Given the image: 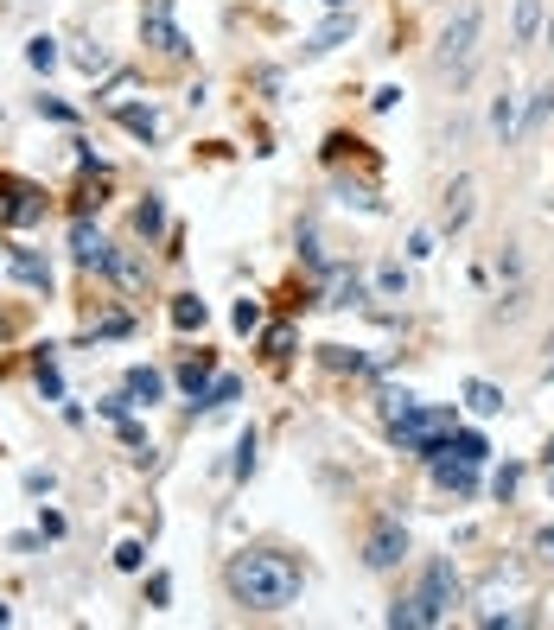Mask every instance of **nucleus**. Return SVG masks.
Returning <instances> with one entry per match:
<instances>
[{"label": "nucleus", "mask_w": 554, "mask_h": 630, "mask_svg": "<svg viewBox=\"0 0 554 630\" xmlns=\"http://www.w3.org/2000/svg\"><path fill=\"white\" fill-rule=\"evenodd\" d=\"M376 293H383V300H408V268L402 261H383V268H376V280H370Z\"/></svg>", "instance_id": "nucleus-20"}, {"label": "nucleus", "mask_w": 554, "mask_h": 630, "mask_svg": "<svg viewBox=\"0 0 554 630\" xmlns=\"http://www.w3.org/2000/svg\"><path fill=\"white\" fill-rule=\"evenodd\" d=\"M109 280H115L121 293H141V287H147V268H141V255H134V249H115V255H109Z\"/></svg>", "instance_id": "nucleus-13"}, {"label": "nucleus", "mask_w": 554, "mask_h": 630, "mask_svg": "<svg viewBox=\"0 0 554 630\" xmlns=\"http://www.w3.org/2000/svg\"><path fill=\"white\" fill-rule=\"evenodd\" d=\"M414 599H421V624H440L446 611H453V605L465 599V586H459L453 560H427V573H421V586H414Z\"/></svg>", "instance_id": "nucleus-4"}, {"label": "nucleus", "mask_w": 554, "mask_h": 630, "mask_svg": "<svg viewBox=\"0 0 554 630\" xmlns=\"http://www.w3.org/2000/svg\"><path fill=\"white\" fill-rule=\"evenodd\" d=\"M71 255H77V268L83 274H109V255H115V242L96 230L90 217L77 210V223H71Z\"/></svg>", "instance_id": "nucleus-7"}, {"label": "nucleus", "mask_w": 554, "mask_h": 630, "mask_svg": "<svg viewBox=\"0 0 554 630\" xmlns=\"http://www.w3.org/2000/svg\"><path fill=\"white\" fill-rule=\"evenodd\" d=\"M204 319H211V312H204L198 293H179V300H172V325L179 331H204Z\"/></svg>", "instance_id": "nucleus-22"}, {"label": "nucleus", "mask_w": 554, "mask_h": 630, "mask_svg": "<svg viewBox=\"0 0 554 630\" xmlns=\"http://www.w3.org/2000/svg\"><path fill=\"white\" fill-rule=\"evenodd\" d=\"M548 115H554V83H535V90H529V109H523V140L542 134Z\"/></svg>", "instance_id": "nucleus-16"}, {"label": "nucleus", "mask_w": 554, "mask_h": 630, "mask_svg": "<svg viewBox=\"0 0 554 630\" xmlns=\"http://www.w3.org/2000/svg\"><path fill=\"white\" fill-rule=\"evenodd\" d=\"M351 39H357V13H351V7H338L319 32H306L300 58H325V51H338V45H351Z\"/></svg>", "instance_id": "nucleus-9"}, {"label": "nucleus", "mask_w": 554, "mask_h": 630, "mask_svg": "<svg viewBox=\"0 0 554 630\" xmlns=\"http://www.w3.org/2000/svg\"><path fill=\"white\" fill-rule=\"evenodd\" d=\"M121 389H128L134 401H141V408H153V401L166 395V376H160V370H147V363H134V370H128V382H121Z\"/></svg>", "instance_id": "nucleus-14"}, {"label": "nucleus", "mask_w": 554, "mask_h": 630, "mask_svg": "<svg viewBox=\"0 0 554 630\" xmlns=\"http://www.w3.org/2000/svg\"><path fill=\"white\" fill-rule=\"evenodd\" d=\"M115 121H121V128H128L134 140H160V115H153V109H141V102H121V109H115Z\"/></svg>", "instance_id": "nucleus-17"}, {"label": "nucleus", "mask_w": 554, "mask_h": 630, "mask_svg": "<svg viewBox=\"0 0 554 630\" xmlns=\"http://www.w3.org/2000/svg\"><path fill=\"white\" fill-rule=\"evenodd\" d=\"M542 45H548V51H554V20H548V26H542Z\"/></svg>", "instance_id": "nucleus-47"}, {"label": "nucleus", "mask_w": 554, "mask_h": 630, "mask_svg": "<svg viewBox=\"0 0 554 630\" xmlns=\"http://www.w3.org/2000/svg\"><path fill=\"white\" fill-rule=\"evenodd\" d=\"M262 344H268V363H287L293 357V325H274Z\"/></svg>", "instance_id": "nucleus-31"}, {"label": "nucleus", "mask_w": 554, "mask_h": 630, "mask_svg": "<svg viewBox=\"0 0 554 630\" xmlns=\"http://www.w3.org/2000/svg\"><path fill=\"white\" fill-rule=\"evenodd\" d=\"M147 605H172V580H166V573H153V580H147Z\"/></svg>", "instance_id": "nucleus-38"}, {"label": "nucleus", "mask_w": 554, "mask_h": 630, "mask_svg": "<svg viewBox=\"0 0 554 630\" xmlns=\"http://www.w3.org/2000/svg\"><path fill=\"white\" fill-rule=\"evenodd\" d=\"M542 0H516V13H510V39L516 45H535V32H542Z\"/></svg>", "instance_id": "nucleus-15"}, {"label": "nucleus", "mask_w": 554, "mask_h": 630, "mask_svg": "<svg viewBox=\"0 0 554 630\" xmlns=\"http://www.w3.org/2000/svg\"><path fill=\"white\" fill-rule=\"evenodd\" d=\"M402 560H408V529H402V522H376V529H370V541H363V567H370V573H389V567H402Z\"/></svg>", "instance_id": "nucleus-5"}, {"label": "nucleus", "mask_w": 554, "mask_h": 630, "mask_svg": "<svg viewBox=\"0 0 554 630\" xmlns=\"http://www.w3.org/2000/svg\"><path fill=\"white\" fill-rule=\"evenodd\" d=\"M542 382H554V331H548V363H542Z\"/></svg>", "instance_id": "nucleus-44"}, {"label": "nucleus", "mask_w": 554, "mask_h": 630, "mask_svg": "<svg viewBox=\"0 0 554 630\" xmlns=\"http://www.w3.org/2000/svg\"><path fill=\"white\" fill-rule=\"evenodd\" d=\"M166 230V204L160 198H147V204H134V236H141V242H153V236H160Z\"/></svg>", "instance_id": "nucleus-21"}, {"label": "nucleus", "mask_w": 554, "mask_h": 630, "mask_svg": "<svg viewBox=\"0 0 554 630\" xmlns=\"http://www.w3.org/2000/svg\"><path fill=\"white\" fill-rule=\"evenodd\" d=\"M32 376H39V395H45V401H64V376H58V363H51V350H39Z\"/></svg>", "instance_id": "nucleus-23"}, {"label": "nucleus", "mask_w": 554, "mask_h": 630, "mask_svg": "<svg viewBox=\"0 0 554 630\" xmlns=\"http://www.w3.org/2000/svg\"><path fill=\"white\" fill-rule=\"evenodd\" d=\"M255 471V433H242V446H236V478H249Z\"/></svg>", "instance_id": "nucleus-36"}, {"label": "nucleus", "mask_w": 554, "mask_h": 630, "mask_svg": "<svg viewBox=\"0 0 554 630\" xmlns=\"http://www.w3.org/2000/svg\"><path fill=\"white\" fill-rule=\"evenodd\" d=\"M516 484H523V465H504V471H497V478H491V490H497V497H516Z\"/></svg>", "instance_id": "nucleus-33"}, {"label": "nucleus", "mask_w": 554, "mask_h": 630, "mask_svg": "<svg viewBox=\"0 0 554 630\" xmlns=\"http://www.w3.org/2000/svg\"><path fill=\"white\" fill-rule=\"evenodd\" d=\"M141 39L160 51V58H172V64L192 58V45H185V32H179V26H172V13H147V20H141Z\"/></svg>", "instance_id": "nucleus-10"}, {"label": "nucleus", "mask_w": 554, "mask_h": 630, "mask_svg": "<svg viewBox=\"0 0 554 630\" xmlns=\"http://www.w3.org/2000/svg\"><path fill=\"white\" fill-rule=\"evenodd\" d=\"M478 32H484V7L478 0H465V7L446 20V32H440V51H434V64L453 77V90L465 77H472V58H478Z\"/></svg>", "instance_id": "nucleus-2"}, {"label": "nucleus", "mask_w": 554, "mask_h": 630, "mask_svg": "<svg viewBox=\"0 0 554 630\" xmlns=\"http://www.w3.org/2000/svg\"><path fill=\"white\" fill-rule=\"evenodd\" d=\"M370 300V287H363L357 268H344V261H325V306L344 312V306H363Z\"/></svg>", "instance_id": "nucleus-8"}, {"label": "nucleus", "mask_w": 554, "mask_h": 630, "mask_svg": "<svg viewBox=\"0 0 554 630\" xmlns=\"http://www.w3.org/2000/svg\"><path fill=\"white\" fill-rule=\"evenodd\" d=\"M542 465H548V471H554V440H548V446H542Z\"/></svg>", "instance_id": "nucleus-46"}, {"label": "nucleus", "mask_w": 554, "mask_h": 630, "mask_svg": "<svg viewBox=\"0 0 554 630\" xmlns=\"http://www.w3.org/2000/svg\"><path fill=\"white\" fill-rule=\"evenodd\" d=\"M325 363H332V370H363V357L344 350V344H325Z\"/></svg>", "instance_id": "nucleus-35"}, {"label": "nucleus", "mask_w": 554, "mask_h": 630, "mask_svg": "<svg viewBox=\"0 0 554 630\" xmlns=\"http://www.w3.org/2000/svg\"><path fill=\"white\" fill-rule=\"evenodd\" d=\"M434 484L453 490V497H472V490H478V465H465V459H453V452H440V459H434Z\"/></svg>", "instance_id": "nucleus-11"}, {"label": "nucleus", "mask_w": 554, "mask_h": 630, "mask_svg": "<svg viewBox=\"0 0 554 630\" xmlns=\"http://www.w3.org/2000/svg\"><path fill=\"white\" fill-rule=\"evenodd\" d=\"M465 408H472V414H484V420H491V414H504V389H491V382H465Z\"/></svg>", "instance_id": "nucleus-19"}, {"label": "nucleus", "mask_w": 554, "mask_h": 630, "mask_svg": "<svg viewBox=\"0 0 554 630\" xmlns=\"http://www.w3.org/2000/svg\"><path fill=\"white\" fill-rule=\"evenodd\" d=\"M395 102H402V90H395V83H383V90H376V96H370V109H376V115H389V109H395Z\"/></svg>", "instance_id": "nucleus-40"}, {"label": "nucleus", "mask_w": 554, "mask_h": 630, "mask_svg": "<svg viewBox=\"0 0 554 630\" xmlns=\"http://www.w3.org/2000/svg\"><path fill=\"white\" fill-rule=\"evenodd\" d=\"M45 210H51L45 185L20 179V172H0V223L7 230H32V223H45Z\"/></svg>", "instance_id": "nucleus-3"}, {"label": "nucleus", "mask_w": 554, "mask_h": 630, "mask_svg": "<svg viewBox=\"0 0 554 630\" xmlns=\"http://www.w3.org/2000/svg\"><path fill=\"white\" fill-rule=\"evenodd\" d=\"M141 560H147V548H141V541H121V548H115V567H121V573H134Z\"/></svg>", "instance_id": "nucleus-34"}, {"label": "nucleus", "mask_w": 554, "mask_h": 630, "mask_svg": "<svg viewBox=\"0 0 554 630\" xmlns=\"http://www.w3.org/2000/svg\"><path fill=\"white\" fill-rule=\"evenodd\" d=\"M7 261H13V274H20V280H26L32 293H51V268H45V261L32 255V249H13Z\"/></svg>", "instance_id": "nucleus-18"}, {"label": "nucleus", "mask_w": 554, "mask_h": 630, "mask_svg": "<svg viewBox=\"0 0 554 630\" xmlns=\"http://www.w3.org/2000/svg\"><path fill=\"white\" fill-rule=\"evenodd\" d=\"M427 255H434V230H414L408 236V261H427Z\"/></svg>", "instance_id": "nucleus-37"}, {"label": "nucleus", "mask_w": 554, "mask_h": 630, "mask_svg": "<svg viewBox=\"0 0 554 630\" xmlns=\"http://www.w3.org/2000/svg\"><path fill=\"white\" fill-rule=\"evenodd\" d=\"M325 7H332V13H338V7H351V0H325Z\"/></svg>", "instance_id": "nucleus-48"}, {"label": "nucleus", "mask_w": 554, "mask_h": 630, "mask_svg": "<svg viewBox=\"0 0 554 630\" xmlns=\"http://www.w3.org/2000/svg\"><path fill=\"white\" fill-rule=\"evenodd\" d=\"M51 484H58V478H51V471H26V490H32V497H45Z\"/></svg>", "instance_id": "nucleus-43"}, {"label": "nucleus", "mask_w": 554, "mask_h": 630, "mask_svg": "<svg viewBox=\"0 0 554 630\" xmlns=\"http://www.w3.org/2000/svg\"><path fill=\"white\" fill-rule=\"evenodd\" d=\"M128 90H134V77H128V70H121V77H109V83H102V90H96V102H102V109H121V102H128Z\"/></svg>", "instance_id": "nucleus-28"}, {"label": "nucleus", "mask_w": 554, "mask_h": 630, "mask_svg": "<svg viewBox=\"0 0 554 630\" xmlns=\"http://www.w3.org/2000/svg\"><path fill=\"white\" fill-rule=\"evenodd\" d=\"M491 134H497V147H516V140H523V109H516L510 90H497V102H491Z\"/></svg>", "instance_id": "nucleus-12"}, {"label": "nucleus", "mask_w": 554, "mask_h": 630, "mask_svg": "<svg viewBox=\"0 0 554 630\" xmlns=\"http://www.w3.org/2000/svg\"><path fill=\"white\" fill-rule=\"evenodd\" d=\"M71 58H77V70H83V77H102V70H109V51H102V45H77Z\"/></svg>", "instance_id": "nucleus-29"}, {"label": "nucleus", "mask_w": 554, "mask_h": 630, "mask_svg": "<svg viewBox=\"0 0 554 630\" xmlns=\"http://www.w3.org/2000/svg\"><path fill=\"white\" fill-rule=\"evenodd\" d=\"M535 554H542V567L554 573V529H542V535H535Z\"/></svg>", "instance_id": "nucleus-42"}, {"label": "nucleus", "mask_w": 554, "mask_h": 630, "mask_svg": "<svg viewBox=\"0 0 554 630\" xmlns=\"http://www.w3.org/2000/svg\"><path fill=\"white\" fill-rule=\"evenodd\" d=\"M389 624L395 630H414V624H421V599H414V592H408V599H395L389 605Z\"/></svg>", "instance_id": "nucleus-30"}, {"label": "nucleus", "mask_w": 554, "mask_h": 630, "mask_svg": "<svg viewBox=\"0 0 554 630\" xmlns=\"http://www.w3.org/2000/svg\"><path fill=\"white\" fill-rule=\"evenodd\" d=\"M39 115H45V121H77L71 109H64V102H51V96H39Z\"/></svg>", "instance_id": "nucleus-41"}, {"label": "nucleus", "mask_w": 554, "mask_h": 630, "mask_svg": "<svg viewBox=\"0 0 554 630\" xmlns=\"http://www.w3.org/2000/svg\"><path fill=\"white\" fill-rule=\"evenodd\" d=\"M147 13H172V0H147Z\"/></svg>", "instance_id": "nucleus-45"}, {"label": "nucleus", "mask_w": 554, "mask_h": 630, "mask_svg": "<svg viewBox=\"0 0 554 630\" xmlns=\"http://www.w3.org/2000/svg\"><path fill=\"white\" fill-rule=\"evenodd\" d=\"M542 210H548V217H554V191H548V204H542Z\"/></svg>", "instance_id": "nucleus-49"}, {"label": "nucleus", "mask_w": 554, "mask_h": 630, "mask_svg": "<svg viewBox=\"0 0 554 630\" xmlns=\"http://www.w3.org/2000/svg\"><path fill=\"white\" fill-rule=\"evenodd\" d=\"M7 618H13V611H7V605H0V624H7Z\"/></svg>", "instance_id": "nucleus-50"}, {"label": "nucleus", "mask_w": 554, "mask_h": 630, "mask_svg": "<svg viewBox=\"0 0 554 630\" xmlns=\"http://www.w3.org/2000/svg\"><path fill=\"white\" fill-rule=\"evenodd\" d=\"M236 395H242V382H236V376H217L211 389H204V401H192V414H198V408H223V401H236Z\"/></svg>", "instance_id": "nucleus-27"}, {"label": "nucleus", "mask_w": 554, "mask_h": 630, "mask_svg": "<svg viewBox=\"0 0 554 630\" xmlns=\"http://www.w3.org/2000/svg\"><path fill=\"white\" fill-rule=\"evenodd\" d=\"M446 452H453V459H465V465H484V459H491V446H484L478 433H453V446H446Z\"/></svg>", "instance_id": "nucleus-25"}, {"label": "nucleus", "mask_w": 554, "mask_h": 630, "mask_svg": "<svg viewBox=\"0 0 554 630\" xmlns=\"http://www.w3.org/2000/svg\"><path fill=\"white\" fill-rule=\"evenodd\" d=\"M223 586H230V599L242 611H287L300 599L306 573H300V560L281 554V548H242L230 560V573H223Z\"/></svg>", "instance_id": "nucleus-1"}, {"label": "nucleus", "mask_w": 554, "mask_h": 630, "mask_svg": "<svg viewBox=\"0 0 554 630\" xmlns=\"http://www.w3.org/2000/svg\"><path fill=\"white\" fill-rule=\"evenodd\" d=\"M128 331H134L128 312H109V319H96V338H128Z\"/></svg>", "instance_id": "nucleus-32"}, {"label": "nucleus", "mask_w": 554, "mask_h": 630, "mask_svg": "<svg viewBox=\"0 0 554 630\" xmlns=\"http://www.w3.org/2000/svg\"><path fill=\"white\" fill-rule=\"evenodd\" d=\"M236 325L255 331V325H262V306H255V300H236Z\"/></svg>", "instance_id": "nucleus-39"}, {"label": "nucleus", "mask_w": 554, "mask_h": 630, "mask_svg": "<svg viewBox=\"0 0 554 630\" xmlns=\"http://www.w3.org/2000/svg\"><path fill=\"white\" fill-rule=\"evenodd\" d=\"M26 64H32V70H58V39H51V32H39V39L26 45Z\"/></svg>", "instance_id": "nucleus-26"}, {"label": "nucleus", "mask_w": 554, "mask_h": 630, "mask_svg": "<svg viewBox=\"0 0 554 630\" xmlns=\"http://www.w3.org/2000/svg\"><path fill=\"white\" fill-rule=\"evenodd\" d=\"M179 389L192 395V401H204V389H211V357H198V363H185L179 370Z\"/></svg>", "instance_id": "nucleus-24"}, {"label": "nucleus", "mask_w": 554, "mask_h": 630, "mask_svg": "<svg viewBox=\"0 0 554 630\" xmlns=\"http://www.w3.org/2000/svg\"><path fill=\"white\" fill-rule=\"evenodd\" d=\"M472 210H478V179L472 172H453V185L440 191V230L459 236L465 223H472Z\"/></svg>", "instance_id": "nucleus-6"}]
</instances>
